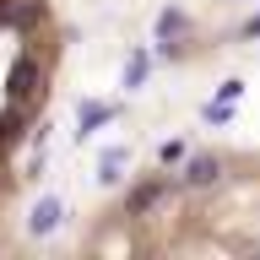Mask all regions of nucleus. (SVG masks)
I'll use <instances>...</instances> for the list:
<instances>
[{
	"label": "nucleus",
	"instance_id": "obj_1",
	"mask_svg": "<svg viewBox=\"0 0 260 260\" xmlns=\"http://www.w3.org/2000/svg\"><path fill=\"white\" fill-rule=\"evenodd\" d=\"M109 255H260V146H206L130 179L81 233Z\"/></svg>",
	"mask_w": 260,
	"mask_h": 260
},
{
	"label": "nucleus",
	"instance_id": "obj_2",
	"mask_svg": "<svg viewBox=\"0 0 260 260\" xmlns=\"http://www.w3.org/2000/svg\"><path fill=\"white\" fill-rule=\"evenodd\" d=\"M71 22L54 0H0V244L27 195L32 152L60 98Z\"/></svg>",
	"mask_w": 260,
	"mask_h": 260
}]
</instances>
